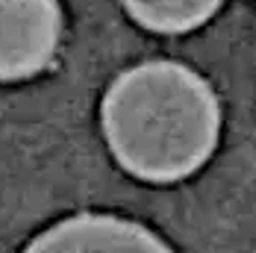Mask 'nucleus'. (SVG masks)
<instances>
[{
    "instance_id": "f257e3e1",
    "label": "nucleus",
    "mask_w": 256,
    "mask_h": 253,
    "mask_svg": "<svg viewBox=\"0 0 256 253\" xmlns=\"http://www.w3.org/2000/svg\"><path fill=\"white\" fill-rule=\"evenodd\" d=\"M100 121L124 171L148 182H177L212 156L221 136V103L192 68L144 62L109 86Z\"/></svg>"
},
{
    "instance_id": "f03ea898",
    "label": "nucleus",
    "mask_w": 256,
    "mask_h": 253,
    "mask_svg": "<svg viewBox=\"0 0 256 253\" xmlns=\"http://www.w3.org/2000/svg\"><path fill=\"white\" fill-rule=\"evenodd\" d=\"M62 36L59 0H0V82L36 76Z\"/></svg>"
},
{
    "instance_id": "7ed1b4c3",
    "label": "nucleus",
    "mask_w": 256,
    "mask_h": 253,
    "mask_svg": "<svg viewBox=\"0 0 256 253\" xmlns=\"http://www.w3.org/2000/svg\"><path fill=\"white\" fill-rule=\"evenodd\" d=\"M24 253H174L154 230L118 215H74L42 236Z\"/></svg>"
},
{
    "instance_id": "20e7f679",
    "label": "nucleus",
    "mask_w": 256,
    "mask_h": 253,
    "mask_svg": "<svg viewBox=\"0 0 256 253\" xmlns=\"http://www.w3.org/2000/svg\"><path fill=\"white\" fill-rule=\"evenodd\" d=\"M142 26L154 32H188L206 24L224 0H121Z\"/></svg>"
}]
</instances>
